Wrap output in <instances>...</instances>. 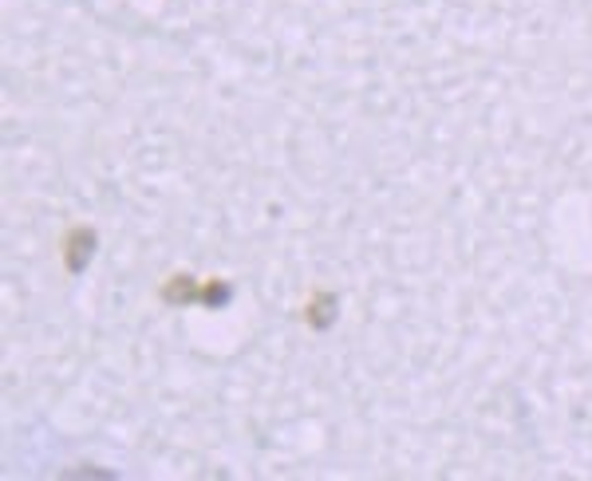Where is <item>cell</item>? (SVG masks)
I'll use <instances>...</instances> for the list:
<instances>
[]
</instances>
